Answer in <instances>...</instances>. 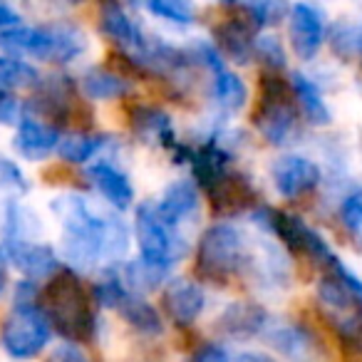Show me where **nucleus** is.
Listing matches in <instances>:
<instances>
[{
	"mask_svg": "<svg viewBox=\"0 0 362 362\" xmlns=\"http://www.w3.org/2000/svg\"><path fill=\"white\" fill-rule=\"evenodd\" d=\"M50 209L65 228L62 251L72 266L90 271L100 263V258H119L127 253L129 236L122 221L100 216L82 197H57L52 199Z\"/></svg>",
	"mask_w": 362,
	"mask_h": 362,
	"instance_id": "1",
	"label": "nucleus"
},
{
	"mask_svg": "<svg viewBox=\"0 0 362 362\" xmlns=\"http://www.w3.org/2000/svg\"><path fill=\"white\" fill-rule=\"evenodd\" d=\"M0 47L13 57L33 55L47 62H70L87 47L85 33L72 25L50 28H8L0 33Z\"/></svg>",
	"mask_w": 362,
	"mask_h": 362,
	"instance_id": "2",
	"label": "nucleus"
},
{
	"mask_svg": "<svg viewBox=\"0 0 362 362\" xmlns=\"http://www.w3.org/2000/svg\"><path fill=\"white\" fill-rule=\"evenodd\" d=\"M45 308L42 313L47 315L50 325L55 327L60 335L70 337V340H87L95 332V315L90 310V300L72 273H60L50 281L45 288Z\"/></svg>",
	"mask_w": 362,
	"mask_h": 362,
	"instance_id": "3",
	"label": "nucleus"
},
{
	"mask_svg": "<svg viewBox=\"0 0 362 362\" xmlns=\"http://www.w3.org/2000/svg\"><path fill=\"white\" fill-rule=\"evenodd\" d=\"M136 241H139L141 261L169 271L171 263L187 256V241L176 233L174 226L161 221L156 204L144 202L136 209Z\"/></svg>",
	"mask_w": 362,
	"mask_h": 362,
	"instance_id": "4",
	"label": "nucleus"
},
{
	"mask_svg": "<svg viewBox=\"0 0 362 362\" xmlns=\"http://www.w3.org/2000/svg\"><path fill=\"white\" fill-rule=\"evenodd\" d=\"M246 261V246L238 228L231 223H214L199 243L197 266L199 273L206 278H228L236 273Z\"/></svg>",
	"mask_w": 362,
	"mask_h": 362,
	"instance_id": "5",
	"label": "nucleus"
},
{
	"mask_svg": "<svg viewBox=\"0 0 362 362\" xmlns=\"http://www.w3.org/2000/svg\"><path fill=\"white\" fill-rule=\"evenodd\" d=\"M50 332L52 325L42 308L18 305L16 313L3 325L0 340H3L8 355H13L16 360H30L45 350V345L50 342Z\"/></svg>",
	"mask_w": 362,
	"mask_h": 362,
	"instance_id": "6",
	"label": "nucleus"
},
{
	"mask_svg": "<svg viewBox=\"0 0 362 362\" xmlns=\"http://www.w3.org/2000/svg\"><path fill=\"white\" fill-rule=\"evenodd\" d=\"M256 127L271 144H286L298 129L296 107L288 102V87L281 77H263V102L256 112Z\"/></svg>",
	"mask_w": 362,
	"mask_h": 362,
	"instance_id": "7",
	"label": "nucleus"
},
{
	"mask_svg": "<svg viewBox=\"0 0 362 362\" xmlns=\"http://www.w3.org/2000/svg\"><path fill=\"white\" fill-rule=\"evenodd\" d=\"M258 221L263 226H268L283 243H286L291 251L296 253H305L313 261H320L332 266L335 256H332L330 246L325 243V238L317 231H313L300 216H293V214H283V211H273V209H263L261 218Z\"/></svg>",
	"mask_w": 362,
	"mask_h": 362,
	"instance_id": "8",
	"label": "nucleus"
},
{
	"mask_svg": "<svg viewBox=\"0 0 362 362\" xmlns=\"http://www.w3.org/2000/svg\"><path fill=\"white\" fill-rule=\"evenodd\" d=\"M271 179L283 199H298L320 184V166L308 156L286 154L271 166Z\"/></svg>",
	"mask_w": 362,
	"mask_h": 362,
	"instance_id": "9",
	"label": "nucleus"
},
{
	"mask_svg": "<svg viewBox=\"0 0 362 362\" xmlns=\"http://www.w3.org/2000/svg\"><path fill=\"white\" fill-rule=\"evenodd\" d=\"M325 42V18L315 6L296 3L291 8V45L300 60H313Z\"/></svg>",
	"mask_w": 362,
	"mask_h": 362,
	"instance_id": "10",
	"label": "nucleus"
},
{
	"mask_svg": "<svg viewBox=\"0 0 362 362\" xmlns=\"http://www.w3.org/2000/svg\"><path fill=\"white\" fill-rule=\"evenodd\" d=\"M0 253L28 278H47L57 273V261L55 251L45 243L37 241H3Z\"/></svg>",
	"mask_w": 362,
	"mask_h": 362,
	"instance_id": "11",
	"label": "nucleus"
},
{
	"mask_svg": "<svg viewBox=\"0 0 362 362\" xmlns=\"http://www.w3.org/2000/svg\"><path fill=\"white\" fill-rule=\"evenodd\" d=\"M13 146L18 149V154L35 161L60 146V134H57L55 127L45 124V122H40V119H33V117H25V119L18 124V134H16Z\"/></svg>",
	"mask_w": 362,
	"mask_h": 362,
	"instance_id": "12",
	"label": "nucleus"
},
{
	"mask_svg": "<svg viewBox=\"0 0 362 362\" xmlns=\"http://www.w3.org/2000/svg\"><path fill=\"white\" fill-rule=\"evenodd\" d=\"M100 23H102V30H105L112 40L119 42L122 47L134 50L136 57H141L146 50H149L151 42L141 35L139 25H136V23L124 13V8L117 6V3H110V6L102 8Z\"/></svg>",
	"mask_w": 362,
	"mask_h": 362,
	"instance_id": "13",
	"label": "nucleus"
},
{
	"mask_svg": "<svg viewBox=\"0 0 362 362\" xmlns=\"http://www.w3.org/2000/svg\"><path fill=\"white\" fill-rule=\"evenodd\" d=\"M166 310L179 325H189L202 315L204 305H206V296H204L202 286L194 281H174L166 288Z\"/></svg>",
	"mask_w": 362,
	"mask_h": 362,
	"instance_id": "14",
	"label": "nucleus"
},
{
	"mask_svg": "<svg viewBox=\"0 0 362 362\" xmlns=\"http://www.w3.org/2000/svg\"><path fill=\"white\" fill-rule=\"evenodd\" d=\"M197 209H199V192H197V184H192V181H176V184L166 187L161 202L156 204V214L161 216V221L174 228L181 221H187L189 216H194Z\"/></svg>",
	"mask_w": 362,
	"mask_h": 362,
	"instance_id": "15",
	"label": "nucleus"
},
{
	"mask_svg": "<svg viewBox=\"0 0 362 362\" xmlns=\"http://www.w3.org/2000/svg\"><path fill=\"white\" fill-rule=\"evenodd\" d=\"M266 342L283 357L291 360H305L315 350V337L298 322H278L273 327H266Z\"/></svg>",
	"mask_w": 362,
	"mask_h": 362,
	"instance_id": "16",
	"label": "nucleus"
},
{
	"mask_svg": "<svg viewBox=\"0 0 362 362\" xmlns=\"http://www.w3.org/2000/svg\"><path fill=\"white\" fill-rule=\"evenodd\" d=\"M90 179L100 194L117 209H127L134 202V189H132L129 179H127L124 171H119L117 166L107 164V161H97V164L90 166Z\"/></svg>",
	"mask_w": 362,
	"mask_h": 362,
	"instance_id": "17",
	"label": "nucleus"
},
{
	"mask_svg": "<svg viewBox=\"0 0 362 362\" xmlns=\"http://www.w3.org/2000/svg\"><path fill=\"white\" fill-rule=\"evenodd\" d=\"M194 164V176H197V184L204 192H214V189L226 179L231 171H228V154L216 144V141H209L204 144L197 154L192 156Z\"/></svg>",
	"mask_w": 362,
	"mask_h": 362,
	"instance_id": "18",
	"label": "nucleus"
},
{
	"mask_svg": "<svg viewBox=\"0 0 362 362\" xmlns=\"http://www.w3.org/2000/svg\"><path fill=\"white\" fill-rule=\"evenodd\" d=\"M268 313L256 303H233L221 315V327L233 337H253L266 332Z\"/></svg>",
	"mask_w": 362,
	"mask_h": 362,
	"instance_id": "19",
	"label": "nucleus"
},
{
	"mask_svg": "<svg viewBox=\"0 0 362 362\" xmlns=\"http://www.w3.org/2000/svg\"><path fill=\"white\" fill-rule=\"evenodd\" d=\"M132 124H134V132L146 141H159L166 149H174L184 154V149L179 146L174 136V129H171V119L156 107H136L134 115H132Z\"/></svg>",
	"mask_w": 362,
	"mask_h": 362,
	"instance_id": "20",
	"label": "nucleus"
},
{
	"mask_svg": "<svg viewBox=\"0 0 362 362\" xmlns=\"http://www.w3.org/2000/svg\"><path fill=\"white\" fill-rule=\"evenodd\" d=\"M291 92L296 95L298 105H300L303 115H305V119L310 122V124H315V127L330 124L332 112H330V107H327L325 97H322L320 87H317L310 77H305L303 72H293Z\"/></svg>",
	"mask_w": 362,
	"mask_h": 362,
	"instance_id": "21",
	"label": "nucleus"
},
{
	"mask_svg": "<svg viewBox=\"0 0 362 362\" xmlns=\"http://www.w3.org/2000/svg\"><path fill=\"white\" fill-rule=\"evenodd\" d=\"M251 28L243 21L233 18V21L223 23L216 28V42L228 57H233L236 62H248L253 55V37H251Z\"/></svg>",
	"mask_w": 362,
	"mask_h": 362,
	"instance_id": "22",
	"label": "nucleus"
},
{
	"mask_svg": "<svg viewBox=\"0 0 362 362\" xmlns=\"http://www.w3.org/2000/svg\"><path fill=\"white\" fill-rule=\"evenodd\" d=\"M82 90L90 100H117L129 92V82L110 70H90L82 77Z\"/></svg>",
	"mask_w": 362,
	"mask_h": 362,
	"instance_id": "23",
	"label": "nucleus"
},
{
	"mask_svg": "<svg viewBox=\"0 0 362 362\" xmlns=\"http://www.w3.org/2000/svg\"><path fill=\"white\" fill-rule=\"evenodd\" d=\"M209 197H211L214 206H216L218 211H233V209L246 206L253 199V192L243 176L228 174L214 192H209Z\"/></svg>",
	"mask_w": 362,
	"mask_h": 362,
	"instance_id": "24",
	"label": "nucleus"
},
{
	"mask_svg": "<svg viewBox=\"0 0 362 362\" xmlns=\"http://www.w3.org/2000/svg\"><path fill=\"white\" fill-rule=\"evenodd\" d=\"M214 97L221 107L236 112L246 105L248 100V90L243 85V80L231 70H218L214 72Z\"/></svg>",
	"mask_w": 362,
	"mask_h": 362,
	"instance_id": "25",
	"label": "nucleus"
},
{
	"mask_svg": "<svg viewBox=\"0 0 362 362\" xmlns=\"http://www.w3.org/2000/svg\"><path fill=\"white\" fill-rule=\"evenodd\" d=\"M37 70L30 62L13 55H0V85L8 90H25V87L37 85Z\"/></svg>",
	"mask_w": 362,
	"mask_h": 362,
	"instance_id": "26",
	"label": "nucleus"
},
{
	"mask_svg": "<svg viewBox=\"0 0 362 362\" xmlns=\"http://www.w3.org/2000/svg\"><path fill=\"white\" fill-rule=\"evenodd\" d=\"M119 313L124 315V320L129 322V325H134L136 330H141V332H149L151 335V332L161 330V320H159V315H156V310L146 300L136 298L134 293H129V298L122 303Z\"/></svg>",
	"mask_w": 362,
	"mask_h": 362,
	"instance_id": "27",
	"label": "nucleus"
},
{
	"mask_svg": "<svg viewBox=\"0 0 362 362\" xmlns=\"http://www.w3.org/2000/svg\"><path fill=\"white\" fill-rule=\"evenodd\" d=\"M164 276H166L164 268L151 266V263L136 258V261H132L124 266V278H122V283H124L129 293L132 291H154Z\"/></svg>",
	"mask_w": 362,
	"mask_h": 362,
	"instance_id": "28",
	"label": "nucleus"
},
{
	"mask_svg": "<svg viewBox=\"0 0 362 362\" xmlns=\"http://www.w3.org/2000/svg\"><path fill=\"white\" fill-rule=\"evenodd\" d=\"M105 146V136H87V134H70L65 139H60V156L65 161H72V164H82V161L92 159L97 151Z\"/></svg>",
	"mask_w": 362,
	"mask_h": 362,
	"instance_id": "29",
	"label": "nucleus"
},
{
	"mask_svg": "<svg viewBox=\"0 0 362 362\" xmlns=\"http://www.w3.org/2000/svg\"><path fill=\"white\" fill-rule=\"evenodd\" d=\"M332 50L345 60L362 57V21L360 23H340L332 30Z\"/></svg>",
	"mask_w": 362,
	"mask_h": 362,
	"instance_id": "30",
	"label": "nucleus"
},
{
	"mask_svg": "<svg viewBox=\"0 0 362 362\" xmlns=\"http://www.w3.org/2000/svg\"><path fill=\"white\" fill-rule=\"evenodd\" d=\"M337 216H340V223L347 231V236L352 241L362 243V189H355L342 199Z\"/></svg>",
	"mask_w": 362,
	"mask_h": 362,
	"instance_id": "31",
	"label": "nucleus"
},
{
	"mask_svg": "<svg viewBox=\"0 0 362 362\" xmlns=\"http://www.w3.org/2000/svg\"><path fill=\"white\" fill-rule=\"evenodd\" d=\"M146 11L169 23H179V25H189L194 21V8L181 0H154L146 6Z\"/></svg>",
	"mask_w": 362,
	"mask_h": 362,
	"instance_id": "32",
	"label": "nucleus"
},
{
	"mask_svg": "<svg viewBox=\"0 0 362 362\" xmlns=\"http://www.w3.org/2000/svg\"><path fill=\"white\" fill-rule=\"evenodd\" d=\"M253 55H258L268 67H273V70L286 67V50H283L281 40L273 35L256 37V42H253Z\"/></svg>",
	"mask_w": 362,
	"mask_h": 362,
	"instance_id": "33",
	"label": "nucleus"
},
{
	"mask_svg": "<svg viewBox=\"0 0 362 362\" xmlns=\"http://www.w3.org/2000/svg\"><path fill=\"white\" fill-rule=\"evenodd\" d=\"M0 187L11 189V192H28V179L23 174V169L8 156H0Z\"/></svg>",
	"mask_w": 362,
	"mask_h": 362,
	"instance_id": "34",
	"label": "nucleus"
},
{
	"mask_svg": "<svg viewBox=\"0 0 362 362\" xmlns=\"http://www.w3.org/2000/svg\"><path fill=\"white\" fill-rule=\"evenodd\" d=\"M21 102L11 92L0 90V124H21Z\"/></svg>",
	"mask_w": 362,
	"mask_h": 362,
	"instance_id": "35",
	"label": "nucleus"
},
{
	"mask_svg": "<svg viewBox=\"0 0 362 362\" xmlns=\"http://www.w3.org/2000/svg\"><path fill=\"white\" fill-rule=\"evenodd\" d=\"M192 362H228V352L221 345H216V342H209V345L199 347L194 352Z\"/></svg>",
	"mask_w": 362,
	"mask_h": 362,
	"instance_id": "36",
	"label": "nucleus"
},
{
	"mask_svg": "<svg viewBox=\"0 0 362 362\" xmlns=\"http://www.w3.org/2000/svg\"><path fill=\"white\" fill-rule=\"evenodd\" d=\"M47 362H87V357L77 345H60L52 350Z\"/></svg>",
	"mask_w": 362,
	"mask_h": 362,
	"instance_id": "37",
	"label": "nucleus"
},
{
	"mask_svg": "<svg viewBox=\"0 0 362 362\" xmlns=\"http://www.w3.org/2000/svg\"><path fill=\"white\" fill-rule=\"evenodd\" d=\"M18 21H21L18 13L6 3H0V33L8 30V28H18Z\"/></svg>",
	"mask_w": 362,
	"mask_h": 362,
	"instance_id": "38",
	"label": "nucleus"
},
{
	"mask_svg": "<svg viewBox=\"0 0 362 362\" xmlns=\"http://www.w3.org/2000/svg\"><path fill=\"white\" fill-rule=\"evenodd\" d=\"M236 362H276V360L268 355H261V352H241L236 357Z\"/></svg>",
	"mask_w": 362,
	"mask_h": 362,
	"instance_id": "39",
	"label": "nucleus"
},
{
	"mask_svg": "<svg viewBox=\"0 0 362 362\" xmlns=\"http://www.w3.org/2000/svg\"><path fill=\"white\" fill-rule=\"evenodd\" d=\"M8 286V276H6V268L0 266V296H3V291H6Z\"/></svg>",
	"mask_w": 362,
	"mask_h": 362,
	"instance_id": "40",
	"label": "nucleus"
}]
</instances>
